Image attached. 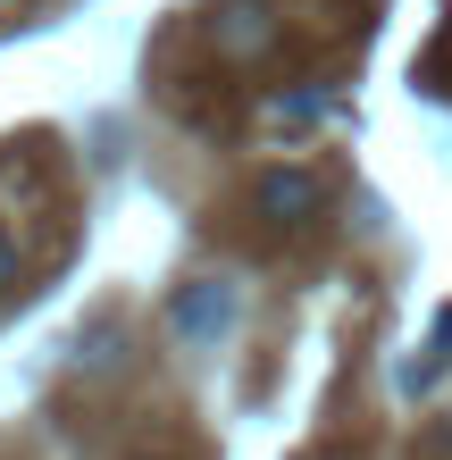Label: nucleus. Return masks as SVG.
Masks as SVG:
<instances>
[{
    "instance_id": "nucleus-1",
    "label": "nucleus",
    "mask_w": 452,
    "mask_h": 460,
    "mask_svg": "<svg viewBox=\"0 0 452 460\" xmlns=\"http://www.w3.org/2000/svg\"><path fill=\"white\" fill-rule=\"evenodd\" d=\"M252 209L269 226H310L318 209H327V176H318V168H269L252 184Z\"/></svg>"
},
{
    "instance_id": "nucleus-2",
    "label": "nucleus",
    "mask_w": 452,
    "mask_h": 460,
    "mask_svg": "<svg viewBox=\"0 0 452 460\" xmlns=\"http://www.w3.org/2000/svg\"><path fill=\"white\" fill-rule=\"evenodd\" d=\"M168 327H176L184 343H218V335L235 327V285H218V277L184 285L176 302H168Z\"/></svg>"
},
{
    "instance_id": "nucleus-3",
    "label": "nucleus",
    "mask_w": 452,
    "mask_h": 460,
    "mask_svg": "<svg viewBox=\"0 0 452 460\" xmlns=\"http://www.w3.org/2000/svg\"><path fill=\"white\" fill-rule=\"evenodd\" d=\"M209 34H218V50H226V59H260V50L277 42V9H269V0H218Z\"/></svg>"
},
{
    "instance_id": "nucleus-4",
    "label": "nucleus",
    "mask_w": 452,
    "mask_h": 460,
    "mask_svg": "<svg viewBox=\"0 0 452 460\" xmlns=\"http://www.w3.org/2000/svg\"><path fill=\"white\" fill-rule=\"evenodd\" d=\"M75 368H93V376L126 368V327H118V318H101L93 335H75Z\"/></svg>"
},
{
    "instance_id": "nucleus-5",
    "label": "nucleus",
    "mask_w": 452,
    "mask_h": 460,
    "mask_svg": "<svg viewBox=\"0 0 452 460\" xmlns=\"http://www.w3.org/2000/svg\"><path fill=\"white\" fill-rule=\"evenodd\" d=\"M310 118H327V84H302L277 101V126H310Z\"/></svg>"
},
{
    "instance_id": "nucleus-6",
    "label": "nucleus",
    "mask_w": 452,
    "mask_h": 460,
    "mask_svg": "<svg viewBox=\"0 0 452 460\" xmlns=\"http://www.w3.org/2000/svg\"><path fill=\"white\" fill-rule=\"evenodd\" d=\"M9 285H17V234L0 226V293H9Z\"/></svg>"
}]
</instances>
